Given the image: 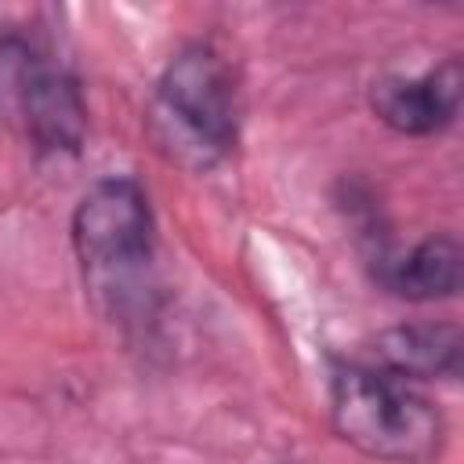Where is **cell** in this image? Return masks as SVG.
Here are the masks:
<instances>
[{"label":"cell","instance_id":"6da1fadb","mask_svg":"<svg viewBox=\"0 0 464 464\" xmlns=\"http://www.w3.org/2000/svg\"><path fill=\"white\" fill-rule=\"evenodd\" d=\"M69 243L94 308L130 330L156 315V210L134 174L87 185L69 218Z\"/></svg>","mask_w":464,"mask_h":464},{"label":"cell","instance_id":"7a4b0ae2","mask_svg":"<svg viewBox=\"0 0 464 464\" xmlns=\"http://www.w3.org/2000/svg\"><path fill=\"white\" fill-rule=\"evenodd\" d=\"M145 127L163 160L207 174L228 163L243 138V83L210 40H185L160 69Z\"/></svg>","mask_w":464,"mask_h":464},{"label":"cell","instance_id":"3957f363","mask_svg":"<svg viewBox=\"0 0 464 464\" xmlns=\"http://www.w3.org/2000/svg\"><path fill=\"white\" fill-rule=\"evenodd\" d=\"M326 410L341 442L384 464H431L446 446L442 410L366 359H330Z\"/></svg>","mask_w":464,"mask_h":464},{"label":"cell","instance_id":"277c9868","mask_svg":"<svg viewBox=\"0 0 464 464\" xmlns=\"http://www.w3.org/2000/svg\"><path fill=\"white\" fill-rule=\"evenodd\" d=\"M0 123L36 160H76L91 134L83 80L36 36L0 33Z\"/></svg>","mask_w":464,"mask_h":464},{"label":"cell","instance_id":"5b68a950","mask_svg":"<svg viewBox=\"0 0 464 464\" xmlns=\"http://www.w3.org/2000/svg\"><path fill=\"white\" fill-rule=\"evenodd\" d=\"M464 98V62L457 54L424 72H388L366 91L370 112L402 138H431L457 123Z\"/></svg>","mask_w":464,"mask_h":464},{"label":"cell","instance_id":"8992f818","mask_svg":"<svg viewBox=\"0 0 464 464\" xmlns=\"http://www.w3.org/2000/svg\"><path fill=\"white\" fill-rule=\"evenodd\" d=\"M460 272H464V250L453 232H428L406 250L377 246L370 254L373 283L384 294L410 304H435L457 297Z\"/></svg>","mask_w":464,"mask_h":464},{"label":"cell","instance_id":"52a82bcc","mask_svg":"<svg viewBox=\"0 0 464 464\" xmlns=\"http://www.w3.org/2000/svg\"><path fill=\"white\" fill-rule=\"evenodd\" d=\"M460 352L464 337L457 323H395L370 341L366 362L406 384H431L460 377Z\"/></svg>","mask_w":464,"mask_h":464}]
</instances>
